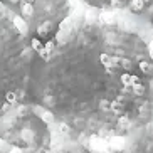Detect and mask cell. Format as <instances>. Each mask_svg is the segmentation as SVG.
<instances>
[{"instance_id":"obj_7","label":"cell","mask_w":153,"mask_h":153,"mask_svg":"<svg viewBox=\"0 0 153 153\" xmlns=\"http://www.w3.org/2000/svg\"><path fill=\"white\" fill-rule=\"evenodd\" d=\"M84 15H86V20H88V22H94L96 17H98V15H96V10H94V9H89Z\"/></svg>"},{"instance_id":"obj_1","label":"cell","mask_w":153,"mask_h":153,"mask_svg":"<svg viewBox=\"0 0 153 153\" xmlns=\"http://www.w3.org/2000/svg\"><path fill=\"white\" fill-rule=\"evenodd\" d=\"M89 146L93 150H94V152H99V153H106L108 152V141H104V140H101L99 138L98 135H93L89 138Z\"/></svg>"},{"instance_id":"obj_25","label":"cell","mask_w":153,"mask_h":153,"mask_svg":"<svg viewBox=\"0 0 153 153\" xmlns=\"http://www.w3.org/2000/svg\"><path fill=\"white\" fill-rule=\"evenodd\" d=\"M152 128H153V123H152Z\"/></svg>"},{"instance_id":"obj_5","label":"cell","mask_w":153,"mask_h":153,"mask_svg":"<svg viewBox=\"0 0 153 153\" xmlns=\"http://www.w3.org/2000/svg\"><path fill=\"white\" fill-rule=\"evenodd\" d=\"M41 120L45 123V125H49V126L54 125V121H56L54 114H52L51 111H42V113H41Z\"/></svg>"},{"instance_id":"obj_13","label":"cell","mask_w":153,"mask_h":153,"mask_svg":"<svg viewBox=\"0 0 153 153\" xmlns=\"http://www.w3.org/2000/svg\"><path fill=\"white\" fill-rule=\"evenodd\" d=\"M10 146L7 145V141H5L4 138H0V152H9Z\"/></svg>"},{"instance_id":"obj_10","label":"cell","mask_w":153,"mask_h":153,"mask_svg":"<svg viewBox=\"0 0 153 153\" xmlns=\"http://www.w3.org/2000/svg\"><path fill=\"white\" fill-rule=\"evenodd\" d=\"M101 62L104 64V66H106V68H111L113 64H111V56H108V54H101Z\"/></svg>"},{"instance_id":"obj_24","label":"cell","mask_w":153,"mask_h":153,"mask_svg":"<svg viewBox=\"0 0 153 153\" xmlns=\"http://www.w3.org/2000/svg\"><path fill=\"white\" fill-rule=\"evenodd\" d=\"M141 2H143V4H145V2H148V0H141Z\"/></svg>"},{"instance_id":"obj_2","label":"cell","mask_w":153,"mask_h":153,"mask_svg":"<svg viewBox=\"0 0 153 153\" xmlns=\"http://www.w3.org/2000/svg\"><path fill=\"white\" fill-rule=\"evenodd\" d=\"M14 25H15V29H17V30L20 32V34H24V36L27 34V30H29L27 22H25V20H24L22 17H19V15H15V17H14Z\"/></svg>"},{"instance_id":"obj_21","label":"cell","mask_w":153,"mask_h":153,"mask_svg":"<svg viewBox=\"0 0 153 153\" xmlns=\"http://www.w3.org/2000/svg\"><path fill=\"white\" fill-rule=\"evenodd\" d=\"M150 54H152V57H153V41L150 42Z\"/></svg>"},{"instance_id":"obj_17","label":"cell","mask_w":153,"mask_h":153,"mask_svg":"<svg viewBox=\"0 0 153 153\" xmlns=\"http://www.w3.org/2000/svg\"><path fill=\"white\" fill-rule=\"evenodd\" d=\"M140 68H141V71H143V72H150V64L148 62H141V64H140Z\"/></svg>"},{"instance_id":"obj_18","label":"cell","mask_w":153,"mask_h":153,"mask_svg":"<svg viewBox=\"0 0 153 153\" xmlns=\"http://www.w3.org/2000/svg\"><path fill=\"white\" fill-rule=\"evenodd\" d=\"M133 89H135V93H140V94H141V93H143V86H141V84H135V86H133Z\"/></svg>"},{"instance_id":"obj_6","label":"cell","mask_w":153,"mask_h":153,"mask_svg":"<svg viewBox=\"0 0 153 153\" xmlns=\"http://www.w3.org/2000/svg\"><path fill=\"white\" fill-rule=\"evenodd\" d=\"M22 14L27 15V17L34 15V7H32V4H24L22 5Z\"/></svg>"},{"instance_id":"obj_26","label":"cell","mask_w":153,"mask_h":153,"mask_svg":"<svg viewBox=\"0 0 153 153\" xmlns=\"http://www.w3.org/2000/svg\"><path fill=\"white\" fill-rule=\"evenodd\" d=\"M49 153H52V152H49Z\"/></svg>"},{"instance_id":"obj_16","label":"cell","mask_w":153,"mask_h":153,"mask_svg":"<svg viewBox=\"0 0 153 153\" xmlns=\"http://www.w3.org/2000/svg\"><path fill=\"white\" fill-rule=\"evenodd\" d=\"M120 64H121L123 68H126V69H130V68H131V62L128 61V59H121V61H120Z\"/></svg>"},{"instance_id":"obj_8","label":"cell","mask_w":153,"mask_h":153,"mask_svg":"<svg viewBox=\"0 0 153 153\" xmlns=\"http://www.w3.org/2000/svg\"><path fill=\"white\" fill-rule=\"evenodd\" d=\"M49 27H51V24H49V22H45V24H42V25H39V29H37L39 36H45V34L49 32Z\"/></svg>"},{"instance_id":"obj_14","label":"cell","mask_w":153,"mask_h":153,"mask_svg":"<svg viewBox=\"0 0 153 153\" xmlns=\"http://www.w3.org/2000/svg\"><path fill=\"white\" fill-rule=\"evenodd\" d=\"M5 98H7V101H9V103H15V101H17V94H15V93H7V94H5Z\"/></svg>"},{"instance_id":"obj_15","label":"cell","mask_w":153,"mask_h":153,"mask_svg":"<svg viewBox=\"0 0 153 153\" xmlns=\"http://www.w3.org/2000/svg\"><path fill=\"white\" fill-rule=\"evenodd\" d=\"M54 42L56 41H49L47 44L44 45V51H47V52H49V51H52V49H54Z\"/></svg>"},{"instance_id":"obj_20","label":"cell","mask_w":153,"mask_h":153,"mask_svg":"<svg viewBox=\"0 0 153 153\" xmlns=\"http://www.w3.org/2000/svg\"><path fill=\"white\" fill-rule=\"evenodd\" d=\"M59 128H61V131H62V133H68V131H69V126L66 125V123H62V125L59 126Z\"/></svg>"},{"instance_id":"obj_12","label":"cell","mask_w":153,"mask_h":153,"mask_svg":"<svg viewBox=\"0 0 153 153\" xmlns=\"http://www.w3.org/2000/svg\"><path fill=\"white\" fill-rule=\"evenodd\" d=\"M32 47H34L36 51H39V52L44 49V45H42V42L39 41V39H32Z\"/></svg>"},{"instance_id":"obj_11","label":"cell","mask_w":153,"mask_h":153,"mask_svg":"<svg viewBox=\"0 0 153 153\" xmlns=\"http://www.w3.org/2000/svg\"><path fill=\"white\" fill-rule=\"evenodd\" d=\"M143 2H141V0H131V9L133 10H141L143 9Z\"/></svg>"},{"instance_id":"obj_3","label":"cell","mask_w":153,"mask_h":153,"mask_svg":"<svg viewBox=\"0 0 153 153\" xmlns=\"http://www.w3.org/2000/svg\"><path fill=\"white\" fill-rule=\"evenodd\" d=\"M108 146H111V150H123V146H125V140H123L121 136H113L111 143H109Z\"/></svg>"},{"instance_id":"obj_9","label":"cell","mask_w":153,"mask_h":153,"mask_svg":"<svg viewBox=\"0 0 153 153\" xmlns=\"http://www.w3.org/2000/svg\"><path fill=\"white\" fill-rule=\"evenodd\" d=\"M121 82L125 86H133V76H130V74H123V76H121Z\"/></svg>"},{"instance_id":"obj_4","label":"cell","mask_w":153,"mask_h":153,"mask_svg":"<svg viewBox=\"0 0 153 153\" xmlns=\"http://www.w3.org/2000/svg\"><path fill=\"white\" fill-rule=\"evenodd\" d=\"M104 24H114L116 22V15L113 14V12H103L101 15H98Z\"/></svg>"},{"instance_id":"obj_23","label":"cell","mask_w":153,"mask_h":153,"mask_svg":"<svg viewBox=\"0 0 153 153\" xmlns=\"http://www.w3.org/2000/svg\"><path fill=\"white\" fill-rule=\"evenodd\" d=\"M10 2H12V4H17V2H19V0H10Z\"/></svg>"},{"instance_id":"obj_19","label":"cell","mask_w":153,"mask_h":153,"mask_svg":"<svg viewBox=\"0 0 153 153\" xmlns=\"http://www.w3.org/2000/svg\"><path fill=\"white\" fill-rule=\"evenodd\" d=\"M9 153H24L22 148H17V146H12V148L9 150Z\"/></svg>"},{"instance_id":"obj_22","label":"cell","mask_w":153,"mask_h":153,"mask_svg":"<svg viewBox=\"0 0 153 153\" xmlns=\"http://www.w3.org/2000/svg\"><path fill=\"white\" fill-rule=\"evenodd\" d=\"M4 10H5V9H4V4L0 2V17H2V12H4Z\"/></svg>"}]
</instances>
